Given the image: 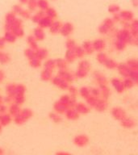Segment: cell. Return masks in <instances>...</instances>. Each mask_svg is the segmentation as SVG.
<instances>
[{"label":"cell","mask_w":138,"mask_h":155,"mask_svg":"<svg viewBox=\"0 0 138 155\" xmlns=\"http://www.w3.org/2000/svg\"><path fill=\"white\" fill-rule=\"evenodd\" d=\"M117 70H118V73L120 74V76L124 77V78H129V73L131 69L129 68V66L126 63H120L117 66Z\"/></svg>","instance_id":"obj_5"},{"label":"cell","mask_w":138,"mask_h":155,"mask_svg":"<svg viewBox=\"0 0 138 155\" xmlns=\"http://www.w3.org/2000/svg\"><path fill=\"white\" fill-rule=\"evenodd\" d=\"M111 114L114 118L116 119V120H119V121H121L122 120L127 117L126 112L123 109L122 107H116L112 108L111 111Z\"/></svg>","instance_id":"obj_3"},{"label":"cell","mask_w":138,"mask_h":155,"mask_svg":"<svg viewBox=\"0 0 138 155\" xmlns=\"http://www.w3.org/2000/svg\"><path fill=\"white\" fill-rule=\"evenodd\" d=\"M93 47L95 50L97 51L101 52L105 49L106 47V43L104 40H95L94 44H93Z\"/></svg>","instance_id":"obj_10"},{"label":"cell","mask_w":138,"mask_h":155,"mask_svg":"<svg viewBox=\"0 0 138 155\" xmlns=\"http://www.w3.org/2000/svg\"><path fill=\"white\" fill-rule=\"evenodd\" d=\"M100 92H101V94L103 98L104 99H109V96H110L111 94V91L110 89L108 88V87L107 85H100Z\"/></svg>","instance_id":"obj_11"},{"label":"cell","mask_w":138,"mask_h":155,"mask_svg":"<svg viewBox=\"0 0 138 155\" xmlns=\"http://www.w3.org/2000/svg\"><path fill=\"white\" fill-rule=\"evenodd\" d=\"M95 79H96V80H97V82H98L99 86L107 85V79H106V77H105L103 74L96 72V73H95Z\"/></svg>","instance_id":"obj_12"},{"label":"cell","mask_w":138,"mask_h":155,"mask_svg":"<svg viewBox=\"0 0 138 155\" xmlns=\"http://www.w3.org/2000/svg\"><path fill=\"white\" fill-rule=\"evenodd\" d=\"M92 92H93V94H94L95 96H98V95H99V94H100V91H99L98 89H94Z\"/></svg>","instance_id":"obj_22"},{"label":"cell","mask_w":138,"mask_h":155,"mask_svg":"<svg viewBox=\"0 0 138 155\" xmlns=\"http://www.w3.org/2000/svg\"><path fill=\"white\" fill-rule=\"evenodd\" d=\"M129 78H130V79H132L135 84L138 85V70H130Z\"/></svg>","instance_id":"obj_15"},{"label":"cell","mask_w":138,"mask_h":155,"mask_svg":"<svg viewBox=\"0 0 138 155\" xmlns=\"http://www.w3.org/2000/svg\"><path fill=\"white\" fill-rule=\"evenodd\" d=\"M105 67H107V69L109 70H114V69H116L117 68V62L116 61H114L112 59H110V58H107V61H105L104 64Z\"/></svg>","instance_id":"obj_13"},{"label":"cell","mask_w":138,"mask_h":155,"mask_svg":"<svg viewBox=\"0 0 138 155\" xmlns=\"http://www.w3.org/2000/svg\"><path fill=\"white\" fill-rule=\"evenodd\" d=\"M114 24H115V21L113 20V19H105L104 23L100 25V27L98 28L99 32L104 35L111 32L114 28Z\"/></svg>","instance_id":"obj_2"},{"label":"cell","mask_w":138,"mask_h":155,"mask_svg":"<svg viewBox=\"0 0 138 155\" xmlns=\"http://www.w3.org/2000/svg\"><path fill=\"white\" fill-rule=\"evenodd\" d=\"M120 122H121L120 124L122 125V127H124V128H132L136 126L135 120L130 117H128V116L122 120Z\"/></svg>","instance_id":"obj_7"},{"label":"cell","mask_w":138,"mask_h":155,"mask_svg":"<svg viewBox=\"0 0 138 155\" xmlns=\"http://www.w3.org/2000/svg\"><path fill=\"white\" fill-rule=\"evenodd\" d=\"M117 40H120L122 42H124L125 44H132L133 40V36L129 30H127L125 28H123L121 30L118 31L116 34Z\"/></svg>","instance_id":"obj_1"},{"label":"cell","mask_w":138,"mask_h":155,"mask_svg":"<svg viewBox=\"0 0 138 155\" xmlns=\"http://www.w3.org/2000/svg\"><path fill=\"white\" fill-rule=\"evenodd\" d=\"M117 14L120 17V22H121V23L132 21L133 19V17H134V15L131 11H121V12L120 11Z\"/></svg>","instance_id":"obj_4"},{"label":"cell","mask_w":138,"mask_h":155,"mask_svg":"<svg viewBox=\"0 0 138 155\" xmlns=\"http://www.w3.org/2000/svg\"><path fill=\"white\" fill-rule=\"evenodd\" d=\"M108 12L111 13V14H117L120 11V6L117 5V4H111L108 6Z\"/></svg>","instance_id":"obj_17"},{"label":"cell","mask_w":138,"mask_h":155,"mask_svg":"<svg viewBox=\"0 0 138 155\" xmlns=\"http://www.w3.org/2000/svg\"><path fill=\"white\" fill-rule=\"evenodd\" d=\"M111 85L114 87V89L116 91L117 93H122L124 91V87L122 81H120L117 79H111Z\"/></svg>","instance_id":"obj_6"},{"label":"cell","mask_w":138,"mask_h":155,"mask_svg":"<svg viewBox=\"0 0 138 155\" xmlns=\"http://www.w3.org/2000/svg\"><path fill=\"white\" fill-rule=\"evenodd\" d=\"M107 56L106 53H103V52H100L98 53V55H97V60L98 61V62H100L102 64H104V62L107 61Z\"/></svg>","instance_id":"obj_18"},{"label":"cell","mask_w":138,"mask_h":155,"mask_svg":"<svg viewBox=\"0 0 138 155\" xmlns=\"http://www.w3.org/2000/svg\"><path fill=\"white\" fill-rule=\"evenodd\" d=\"M129 32H131L133 37L138 35V19H132V23L130 24Z\"/></svg>","instance_id":"obj_9"},{"label":"cell","mask_w":138,"mask_h":155,"mask_svg":"<svg viewBox=\"0 0 138 155\" xmlns=\"http://www.w3.org/2000/svg\"><path fill=\"white\" fill-rule=\"evenodd\" d=\"M97 102H98V99L95 97H90L89 99H88V103L91 104V105H92V106H95V104L97 103Z\"/></svg>","instance_id":"obj_20"},{"label":"cell","mask_w":138,"mask_h":155,"mask_svg":"<svg viewBox=\"0 0 138 155\" xmlns=\"http://www.w3.org/2000/svg\"><path fill=\"white\" fill-rule=\"evenodd\" d=\"M131 3L134 7H138V0H131Z\"/></svg>","instance_id":"obj_23"},{"label":"cell","mask_w":138,"mask_h":155,"mask_svg":"<svg viewBox=\"0 0 138 155\" xmlns=\"http://www.w3.org/2000/svg\"><path fill=\"white\" fill-rule=\"evenodd\" d=\"M126 45L124 42H122V41H120V40H116L115 41V47H116V49L118 50V51H122L124 49H125Z\"/></svg>","instance_id":"obj_19"},{"label":"cell","mask_w":138,"mask_h":155,"mask_svg":"<svg viewBox=\"0 0 138 155\" xmlns=\"http://www.w3.org/2000/svg\"><path fill=\"white\" fill-rule=\"evenodd\" d=\"M95 108L98 112H104L107 107V99H98V102L95 104Z\"/></svg>","instance_id":"obj_8"},{"label":"cell","mask_w":138,"mask_h":155,"mask_svg":"<svg viewBox=\"0 0 138 155\" xmlns=\"http://www.w3.org/2000/svg\"><path fill=\"white\" fill-rule=\"evenodd\" d=\"M123 83H124V89H131L135 85V83L130 78H125V79L123 81Z\"/></svg>","instance_id":"obj_16"},{"label":"cell","mask_w":138,"mask_h":155,"mask_svg":"<svg viewBox=\"0 0 138 155\" xmlns=\"http://www.w3.org/2000/svg\"><path fill=\"white\" fill-rule=\"evenodd\" d=\"M132 45L136 46H138V35L133 37V40H132Z\"/></svg>","instance_id":"obj_21"},{"label":"cell","mask_w":138,"mask_h":155,"mask_svg":"<svg viewBox=\"0 0 138 155\" xmlns=\"http://www.w3.org/2000/svg\"><path fill=\"white\" fill-rule=\"evenodd\" d=\"M126 64L129 66L131 70H138V59H134V58L129 59L126 62Z\"/></svg>","instance_id":"obj_14"}]
</instances>
